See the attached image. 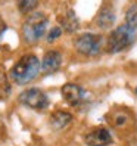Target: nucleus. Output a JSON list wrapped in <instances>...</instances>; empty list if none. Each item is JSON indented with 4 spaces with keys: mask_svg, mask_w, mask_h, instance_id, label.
<instances>
[{
    "mask_svg": "<svg viewBox=\"0 0 137 146\" xmlns=\"http://www.w3.org/2000/svg\"><path fill=\"white\" fill-rule=\"evenodd\" d=\"M18 99L24 106H28V108L36 109V111H43L49 106L47 94L41 89H37V87H31V89L24 90L19 94Z\"/></svg>",
    "mask_w": 137,
    "mask_h": 146,
    "instance_id": "nucleus-5",
    "label": "nucleus"
},
{
    "mask_svg": "<svg viewBox=\"0 0 137 146\" xmlns=\"http://www.w3.org/2000/svg\"><path fill=\"white\" fill-rule=\"evenodd\" d=\"M58 19H59V24H61V28L65 30L66 33H75L80 27V21L77 18L75 12L69 9V7H66V9H64L59 13Z\"/></svg>",
    "mask_w": 137,
    "mask_h": 146,
    "instance_id": "nucleus-9",
    "label": "nucleus"
},
{
    "mask_svg": "<svg viewBox=\"0 0 137 146\" xmlns=\"http://www.w3.org/2000/svg\"><path fill=\"white\" fill-rule=\"evenodd\" d=\"M47 16L43 12H31L22 24V37L25 43H37L46 34Z\"/></svg>",
    "mask_w": 137,
    "mask_h": 146,
    "instance_id": "nucleus-2",
    "label": "nucleus"
},
{
    "mask_svg": "<svg viewBox=\"0 0 137 146\" xmlns=\"http://www.w3.org/2000/svg\"><path fill=\"white\" fill-rule=\"evenodd\" d=\"M38 5V0H16V6L21 13H30L32 9H36Z\"/></svg>",
    "mask_w": 137,
    "mask_h": 146,
    "instance_id": "nucleus-15",
    "label": "nucleus"
},
{
    "mask_svg": "<svg viewBox=\"0 0 137 146\" xmlns=\"http://www.w3.org/2000/svg\"><path fill=\"white\" fill-rule=\"evenodd\" d=\"M125 24L130 28L137 30V3H133L125 12Z\"/></svg>",
    "mask_w": 137,
    "mask_h": 146,
    "instance_id": "nucleus-13",
    "label": "nucleus"
},
{
    "mask_svg": "<svg viewBox=\"0 0 137 146\" xmlns=\"http://www.w3.org/2000/svg\"><path fill=\"white\" fill-rule=\"evenodd\" d=\"M62 65V55L61 52L58 50H49L46 52L44 58H43V62H41V71L50 74V72H55L58 71Z\"/></svg>",
    "mask_w": 137,
    "mask_h": 146,
    "instance_id": "nucleus-10",
    "label": "nucleus"
},
{
    "mask_svg": "<svg viewBox=\"0 0 137 146\" xmlns=\"http://www.w3.org/2000/svg\"><path fill=\"white\" fill-rule=\"evenodd\" d=\"M85 143L87 146H108L112 142V136L106 128H95L85 134Z\"/></svg>",
    "mask_w": 137,
    "mask_h": 146,
    "instance_id": "nucleus-8",
    "label": "nucleus"
},
{
    "mask_svg": "<svg viewBox=\"0 0 137 146\" xmlns=\"http://www.w3.org/2000/svg\"><path fill=\"white\" fill-rule=\"evenodd\" d=\"M71 121H72V114L66 112V111H56L49 118V124L53 130H62V128L69 125Z\"/></svg>",
    "mask_w": 137,
    "mask_h": 146,
    "instance_id": "nucleus-11",
    "label": "nucleus"
},
{
    "mask_svg": "<svg viewBox=\"0 0 137 146\" xmlns=\"http://www.w3.org/2000/svg\"><path fill=\"white\" fill-rule=\"evenodd\" d=\"M108 121L112 124L115 128L121 130V128H128V127L134 125L136 119H134L133 114H131L128 109L116 108V109H114L112 112L108 115Z\"/></svg>",
    "mask_w": 137,
    "mask_h": 146,
    "instance_id": "nucleus-6",
    "label": "nucleus"
},
{
    "mask_svg": "<svg viewBox=\"0 0 137 146\" xmlns=\"http://www.w3.org/2000/svg\"><path fill=\"white\" fill-rule=\"evenodd\" d=\"M7 30V25H6V22H5V19L0 16V38H2V36L5 34V31Z\"/></svg>",
    "mask_w": 137,
    "mask_h": 146,
    "instance_id": "nucleus-18",
    "label": "nucleus"
},
{
    "mask_svg": "<svg viewBox=\"0 0 137 146\" xmlns=\"http://www.w3.org/2000/svg\"><path fill=\"white\" fill-rule=\"evenodd\" d=\"M115 22V12L112 11V7H102L96 15V25L102 30H109Z\"/></svg>",
    "mask_w": 137,
    "mask_h": 146,
    "instance_id": "nucleus-12",
    "label": "nucleus"
},
{
    "mask_svg": "<svg viewBox=\"0 0 137 146\" xmlns=\"http://www.w3.org/2000/svg\"><path fill=\"white\" fill-rule=\"evenodd\" d=\"M40 70H41V65H40L38 58L32 53H27L12 66L11 80H13V83L19 86H24L36 78Z\"/></svg>",
    "mask_w": 137,
    "mask_h": 146,
    "instance_id": "nucleus-1",
    "label": "nucleus"
},
{
    "mask_svg": "<svg viewBox=\"0 0 137 146\" xmlns=\"http://www.w3.org/2000/svg\"><path fill=\"white\" fill-rule=\"evenodd\" d=\"M12 92V86L9 83V80H7V75L5 74L3 70H0V98L5 99L11 94Z\"/></svg>",
    "mask_w": 137,
    "mask_h": 146,
    "instance_id": "nucleus-14",
    "label": "nucleus"
},
{
    "mask_svg": "<svg viewBox=\"0 0 137 146\" xmlns=\"http://www.w3.org/2000/svg\"><path fill=\"white\" fill-rule=\"evenodd\" d=\"M136 93H137V89H136Z\"/></svg>",
    "mask_w": 137,
    "mask_h": 146,
    "instance_id": "nucleus-19",
    "label": "nucleus"
},
{
    "mask_svg": "<svg viewBox=\"0 0 137 146\" xmlns=\"http://www.w3.org/2000/svg\"><path fill=\"white\" fill-rule=\"evenodd\" d=\"M128 146H137V130L130 136V139H128Z\"/></svg>",
    "mask_w": 137,
    "mask_h": 146,
    "instance_id": "nucleus-17",
    "label": "nucleus"
},
{
    "mask_svg": "<svg viewBox=\"0 0 137 146\" xmlns=\"http://www.w3.org/2000/svg\"><path fill=\"white\" fill-rule=\"evenodd\" d=\"M62 98L66 102L68 105L75 106V105H80L81 102L85 99V90L81 87V86L75 84V83H66L62 90Z\"/></svg>",
    "mask_w": 137,
    "mask_h": 146,
    "instance_id": "nucleus-7",
    "label": "nucleus"
},
{
    "mask_svg": "<svg viewBox=\"0 0 137 146\" xmlns=\"http://www.w3.org/2000/svg\"><path fill=\"white\" fill-rule=\"evenodd\" d=\"M61 36H62V28L61 27H53L47 33V41H53V40L59 38Z\"/></svg>",
    "mask_w": 137,
    "mask_h": 146,
    "instance_id": "nucleus-16",
    "label": "nucleus"
},
{
    "mask_svg": "<svg viewBox=\"0 0 137 146\" xmlns=\"http://www.w3.org/2000/svg\"><path fill=\"white\" fill-rule=\"evenodd\" d=\"M102 41H103V38H102L100 34L84 33L75 38L74 47L77 52L84 55V56H95L100 52Z\"/></svg>",
    "mask_w": 137,
    "mask_h": 146,
    "instance_id": "nucleus-4",
    "label": "nucleus"
},
{
    "mask_svg": "<svg viewBox=\"0 0 137 146\" xmlns=\"http://www.w3.org/2000/svg\"><path fill=\"white\" fill-rule=\"evenodd\" d=\"M134 31L136 30L130 28L127 24L116 27L111 33V36L108 37L106 52L108 53H118V52H122L124 49H127L134 41V37H136Z\"/></svg>",
    "mask_w": 137,
    "mask_h": 146,
    "instance_id": "nucleus-3",
    "label": "nucleus"
}]
</instances>
